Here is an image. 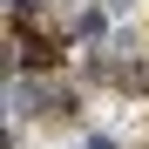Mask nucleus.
Wrapping results in <instances>:
<instances>
[{
    "label": "nucleus",
    "instance_id": "f257e3e1",
    "mask_svg": "<svg viewBox=\"0 0 149 149\" xmlns=\"http://www.w3.org/2000/svg\"><path fill=\"white\" fill-rule=\"evenodd\" d=\"M20 61H27V68H54L61 61V34L54 27H27V34H20Z\"/></svg>",
    "mask_w": 149,
    "mask_h": 149
},
{
    "label": "nucleus",
    "instance_id": "f03ea898",
    "mask_svg": "<svg viewBox=\"0 0 149 149\" xmlns=\"http://www.w3.org/2000/svg\"><path fill=\"white\" fill-rule=\"evenodd\" d=\"M102 27H109L102 14H81V20H74V34H81V41H102Z\"/></svg>",
    "mask_w": 149,
    "mask_h": 149
},
{
    "label": "nucleus",
    "instance_id": "7ed1b4c3",
    "mask_svg": "<svg viewBox=\"0 0 149 149\" xmlns=\"http://www.w3.org/2000/svg\"><path fill=\"white\" fill-rule=\"evenodd\" d=\"M7 7H14V20H27V14L41 7V0H7Z\"/></svg>",
    "mask_w": 149,
    "mask_h": 149
}]
</instances>
